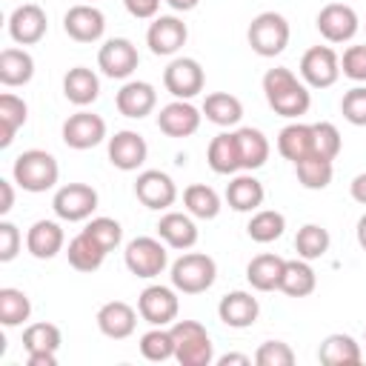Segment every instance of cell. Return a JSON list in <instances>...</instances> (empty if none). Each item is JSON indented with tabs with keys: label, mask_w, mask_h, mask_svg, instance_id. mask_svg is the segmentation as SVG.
<instances>
[{
	"label": "cell",
	"mask_w": 366,
	"mask_h": 366,
	"mask_svg": "<svg viewBox=\"0 0 366 366\" xmlns=\"http://www.w3.org/2000/svg\"><path fill=\"white\" fill-rule=\"evenodd\" d=\"M63 29H66V34H69L71 40H77V43H94V40H100L103 31H106V17H103V11H100L97 6H92V3H77V6H71V9L66 11Z\"/></svg>",
	"instance_id": "obj_18"
},
{
	"label": "cell",
	"mask_w": 366,
	"mask_h": 366,
	"mask_svg": "<svg viewBox=\"0 0 366 366\" xmlns=\"http://www.w3.org/2000/svg\"><path fill=\"white\" fill-rule=\"evenodd\" d=\"M340 71L349 77V80H357L363 83L366 80V43L360 46H349L340 57Z\"/></svg>",
	"instance_id": "obj_48"
},
{
	"label": "cell",
	"mask_w": 366,
	"mask_h": 366,
	"mask_svg": "<svg viewBox=\"0 0 366 366\" xmlns=\"http://www.w3.org/2000/svg\"><path fill=\"white\" fill-rule=\"evenodd\" d=\"M137 315L126 300H109L97 309V329L112 340H126L137 329Z\"/></svg>",
	"instance_id": "obj_20"
},
{
	"label": "cell",
	"mask_w": 366,
	"mask_h": 366,
	"mask_svg": "<svg viewBox=\"0 0 366 366\" xmlns=\"http://www.w3.org/2000/svg\"><path fill=\"white\" fill-rule=\"evenodd\" d=\"M340 112L352 126H366V86H355L343 94Z\"/></svg>",
	"instance_id": "obj_47"
},
{
	"label": "cell",
	"mask_w": 366,
	"mask_h": 366,
	"mask_svg": "<svg viewBox=\"0 0 366 366\" xmlns=\"http://www.w3.org/2000/svg\"><path fill=\"white\" fill-rule=\"evenodd\" d=\"M329 243H332L329 232H326L323 226H317V223L300 226V229H297V237H295L297 257H303V260H317V257H323V254L329 252Z\"/></svg>",
	"instance_id": "obj_41"
},
{
	"label": "cell",
	"mask_w": 366,
	"mask_h": 366,
	"mask_svg": "<svg viewBox=\"0 0 366 366\" xmlns=\"http://www.w3.org/2000/svg\"><path fill=\"white\" fill-rule=\"evenodd\" d=\"M206 160H209V169L214 174H234L240 172V152H237V137L234 132H220L212 137L209 149H206Z\"/></svg>",
	"instance_id": "obj_27"
},
{
	"label": "cell",
	"mask_w": 366,
	"mask_h": 366,
	"mask_svg": "<svg viewBox=\"0 0 366 366\" xmlns=\"http://www.w3.org/2000/svg\"><path fill=\"white\" fill-rule=\"evenodd\" d=\"M123 260L134 277H157L169 263V252H166V243H160V237L143 234L126 243Z\"/></svg>",
	"instance_id": "obj_6"
},
{
	"label": "cell",
	"mask_w": 366,
	"mask_h": 366,
	"mask_svg": "<svg viewBox=\"0 0 366 366\" xmlns=\"http://www.w3.org/2000/svg\"><path fill=\"white\" fill-rule=\"evenodd\" d=\"M106 254L109 252L94 237H89L83 229H80V234H74L69 240V249H66V257H69L71 269H77V272H97L103 266Z\"/></svg>",
	"instance_id": "obj_33"
},
{
	"label": "cell",
	"mask_w": 366,
	"mask_h": 366,
	"mask_svg": "<svg viewBox=\"0 0 366 366\" xmlns=\"http://www.w3.org/2000/svg\"><path fill=\"white\" fill-rule=\"evenodd\" d=\"M51 209L60 220H69V223L89 220L92 212L97 209V192L89 183H66L54 192Z\"/></svg>",
	"instance_id": "obj_10"
},
{
	"label": "cell",
	"mask_w": 366,
	"mask_h": 366,
	"mask_svg": "<svg viewBox=\"0 0 366 366\" xmlns=\"http://www.w3.org/2000/svg\"><path fill=\"white\" fill-rule=\"evenodd\" d=\"M11 174H14V183L23 192L40 194V192L54 189V183L60 177V166H57L54 154L43 152V149H29V152H23V154L14 157Z\"/></svg>",
	"instance_id": "obj_2"
},
{
	"label": "cell",
	"mask_w": 366,
	"mask_h": 366,
	"mask_svg": "<svg viewBox=\"0 0 366 366\" xmlns=\"http://www.w3.org/2000/svg\"><path fill=\"white\" fill-rule=\"evenodd\" d=\"M214 277H217V263L203 252H186L172 263V286L183 295H200L212 289Z\"/></svg>",
	"instance_id": "obj_4"
},
{
	"label": "cell",
	"mask_w": 366,
	"mask_h": 366,
	"mask_svg": "<svg viewBox=\"0 0 366 366\" xmlns=\"http://www.w3.org/2000/svg\"><path fill=\"white\" fill-rule=\"evenodd\" d=\"M317 360L326 366H357L363 360V352L352 335L335 332V335L323 337V343L317 349Z\"/></svg>",
	"instance_id": "obj_26"
},
{
	"label": "cell",
	"mask_w": 366,
	"mask_h": 366,
	"mask_svg": "<svg viewBox=\"0 0 366 366\" xmlns=\"http://www.w3.org/2000/svg\"><path fill=\"white\" fill-rule=\"evenodd\" d=\"M317 286V274L309 266V260L297 257V260H286L283 266V277H280V292L289 297H306L312 295Z\"/></svg>",
	"instance_id": "obj_36"
},
{
	"label": "cell",
	"mask_w": 366,
	"mask_h": 366,
	"mask_svg": "<svg viewBox=\"0 0 366 366\" xmlns=\"http://www.w3.org/2000/svg\"><path fill=\"white\" fill-rule=\"evenodd\" d=\"M254 363L257 366H292L295 363V352L283 340H266V343L257 346Z\"/></svg>",
	"instance_id": "obj_46"
},
{
	"label": "cell",
	"mask_w": 366,
	"mask_h": 366,
	"mask_svg": "<svg viewBox=\"0 0 366 366\" xmlns=\"http://www.w3.org/2000/svg\"><path fill=\"white\" fill-rule=\"evenodd\" d=\"M200 109H194L189 100H172L157 114V129L166 137H192L200 129Z\"/></svg>",
	"instance_id": "obj_19"
},
{
	"label": "cell",
	"mask_w": 366,
	"mask_h": 366,
	"mask_svg": "<svg viewBox=\"0 0 366 366\" xmlns=\"http://www.w3.org/2000/svg\"><path fill=\"white\" fill-rule=\"evenodd\" d=\"M34 77V57L26 49H3L0 51V83L14 89V86H26Z\"/></svg>",
	"instance_id": "obj_30"
},
{
	"label": "cell",
	"mask_w": 366,
	"mask_h": 366,
	"mask_svg": "<svg viewBox=\"0 0 366 366\" xmlns=\"http://www.w3.org/2000/svg\"><path fill=\"white\" fill-rule=\"evenodd\" d=\"M234 137H237V152H240V166H243V172H254V169L266 166L272 146H269V140H266V134H263L260 129L243 126V129L234 132Z\"/></svg>",
	"instance_id": "obj_32"
},
{
	"label": "cell",
	"mask_w": 366,
	"mask_h": 366,
	"mask_svg": "<svg viewBox=\"0 0 366 366\" xmlns=\"http://www.w3.org/2000/svg\"><path fill=\"white\" fill-rule=\"evenodd\" d=\"M277 152L292 160V163H300L303 157L315 154V132H312V123H289L280 129L277 134Z\"/></svg>",
	"instance_id": "obj_25"
},
{
	"label": "cell",
	"mask_w": 366,
	"mask_h": 366,
	"mask_svg": "<svg viewBox=\"0 0 366 366\" xmlns=\"http://www.w3.org/2000/svg\"><path fill=\"white\" fill-rule=\"evenodd\" d=\"M83 232H86L89 237H94L106 252L117 249L120 240H123V226H120L114 217H92V220L83 226Z\"/></svg>",
	"instance_id": "obj_44"
},
{
	"label": "cell",
	"mask_w": 366,
	"mask_h": 366,
	"mask_svg": "<svg viewBox=\"0 0 366 366\" xmlns=\"http://www.w3.org/2000/svg\"><path fill=\"white\" fill-rule=\"evenodd\" d=\"M63 94H66V100L74 103V106H89V103H94L97 94H100V80H97V74H94L92 69L74 66V69H69L66 77H63Z\"/></svg>",
	"instance_id": "obj_31"
},
{
	"label": "cell",
	"mask_w": 366,
	"mask_h": 366,
	"mask_svg": "<svg viewBox=\"0 0 366 366\" xmlns=\"http://www.w3.org/2000/svg\"><path fill=\"white\" fill-rule=\"evenodd\" d=\"M14 206V189H11V180H0V214L6 217Z\"/></svg>",
	"instance_id": "obj_51"
},
{
	"label": "cell",
	"mask_w": 366,
	"mask_h": 366,
	"mask_svg": "<svg viewBox=\"0 0 366 366\" xmlns=\"http://www.w3.org/2000/svg\"><path fill=\"white\" fill-rule=\"evenodd\" d=\"M137 63H140V54L129 37H112L97 51V66L112 80H126L137 69Z\"/></svg>",
	"instance_id": "obj_11"
},
{
	"label": "cell",
	"mask_w": 366,
	"mask_h": 366,
	"mask_svg": "<svg viewBox=\"0 0 366 366\" xmlns=\"http://www.w3.org/2000/svg\"><path fill=\"white\" fill-rule=\"evenodd\" d=\"M349 194H352V200H357L360 206H366V172L357 174V177L349 183Z\"/></svg>",
	"instance_id": "obj_52"
},
{
	"label": "cell",
	"mask_w": 366,
	"mask_h": 366,
	"mask_svg": "<svg viewBox=\"0 0 366 366\" xmlns=\"http://www.w3.org/2000/svg\"><path fill=\"white\" fill-rule=\"evenodd\" d=\"M360 29V20H357V11L346 3H329L320 9L317 14V31L329 40V43H346L357 34Z\"/></svg>",
	"instance_id": "obj_17"
},
{
	"label": "cell",
	"mask_w": 366,
	"mask_h": 366,
	"mask_svg": "<svg viewBox=\"0 0 366 366\" xmlns=\"http://www.w3.org/2000/svg\"><path fill=\"white\" fill-rule=\"evenodd\" d=\"M29 120V106L23 97L3 92L0 94V149H9L17 129Z\"/></svg>",
	"instance_id": "obj_34"
},
{
	"label": "cell",
	"mask_w": 366,
	"mask_h": 366,
	"mask_svg": "<svg viewBox=\"0 0 366 366\" xmlns=\"http://www.w3.org/2000/svg\"><path fill=\"white\" fill-rule=\"evenodd\" d=\"M203 114L214 126H237L243 117V103L229 92H212L203 100Z\"/></svg>",
	"instance_id": "obj_35"
},
{
	"label": "cell",
	"mask_w": 366,
	"mask_h": 366,
	"mask_svg": "<svg viewBox=\"0 0 366 366\" xmlns=\"http://www.w3.org/2000/svg\"><path fill=\"white\" fill-rule=\"evenodd\" d=\"M149 157V143L143 134L132 132V129H123V132H114L109 137V163L120 172H134L146 163Z\"/></svg>",
	"instance_id": "obj_15"
},
{
	"label": "cell",
	"mask_w": 366,
	"mask_h": 366,
	"mask_svg": "<svg viewBox=\"0 0 366 366\" xmlns=\"http://www.w3.org/2000/svg\"><path fill=\"white\" fill-rule=\"evenodd\" d=\"M312 132H315V154L335 160L343 149V137H340L337 126L329 120H320V123H312Z\"/></svg>",
	"instance_id": "obj_45"
},
{
	"label": "cell",
	"mask_w": 366,
	"mask_h": 366,
	"mask_svg": "<svg viewBox=\"0 0 366 366\" xmlns=\"http://www.w3.org/2000/svg\"><path fill=\"white\" fill-rule=\"evenodd\" d=\"M157 237L172 246V249H192L197 243V226L192 220V214H183V212H166L160 220H157Z\"/></svg>",
	"instance_id": "obj_24"
},
{
	"label": "cell",
	"mask_w": 366,
	"mask_h": 366,
	"mask_svg": "<svg viewBox=\"0 0 366 366\" xmlns=\"http://www.w3.org/2000/svg\"><path fill=\"white\" fill-rule=\"evenodd\" d=\"M283 266H286V260H283L280 254H272V252L257 254V257H252L249 266H246V280H249L252 289H257V292H274V289H280Z\"/></svg>",
	"instance_id": "obj_29"
},
{
	"label": "cell",
	"mask_w": 366,
	"mask_h": 366,
	"mask_svg": "<svg viewBox=\"0 0 366 366\" xmlns=\"http://www.w3.org/2000/svg\"><path fill=\"white\" fill-rule=\"evenodd\" d=\"M140 355L152 363H163L174 357V337L169 326H152L143 337H140Z\"/></svg>",
	"instance_id": "obj_42"
},
{
	"label": "cell",
	"mask_w": 366,
	"mask_h": 366,
	"mask_svg": "<svg viewBox=\"0 0 366 366\" xmlns=\"http://www.w3.org/2000/svg\"><path fill=\"white\" fill-rule=\"evenodd\" d=\"M183 206H186V212L192 217L212 220V217L220 214V194L206 183H192L183 192Z\"/></svg>",
	"instance_id": "obj_37"
},
{
	"label": "cell",
	"mask_w": 366,
	"mask_h": 366,
	"mask_svg": "<svg viewBox=\"0 0 366 366\" xmlns=\"http://www.w3.org/2000/svg\"><path fill=\"white\" fill-rule=\"evenodd\" d=\"M137 312L149 326H172L180 312L177 289L174 286H146L137 297Z\"/></svg>",
	"instance_id": "obj_7"
},
{
	"label": "cell",
	"mask_w": 366,
	"mask_h": 366,
	"mask_svg": "<svg viewBox=\"0 0 366 366\" xmlns=\"http://www.w3.org/2000/svg\"><path fill=\"white\" fill-rule=\"evenodd\" d=\"M355 234H357V246L366 252V214H360V220H357V229H355Z\"/></svg>",
	"instance_id": "obj_56"
},
{
	"label": "cell",
	"mask_w": 366,
	"mask_h": 366,
	"mask_svg": "<svg viewBox=\"0 0 366 366\" xmlns=\"http://www.w3.org/2000/svg\"><path fill=\"white\" fill-rule=\"evenodd\" d=\"M106 140V120L94 112H74L63 123V143L69 149L86 152Z\"/></svg>",
	"instance_id": "obj_12"
},
{
	"label": "cell",
	"mask_w": 366,
	"mask_h": 366,
	"mask_svg": "<svg viewBox=\"0 0 366 366\" xmlns=\"http://www.w3.org/2000/svg\"><path fill=\"white\" fill-rule=\"evenodd\" d=\"M29 366H57V352H29Z\"/></svg>",
	"instance_id": "obj_53"
},
{
	"label": "cell",
	"mask_w": 366,
	"mask_h": 366,
	"mask_svg": "<svg viewBox=\"0 0 366 366\" xmlns=\"http://www.w3.org/2000/svg\"><path fill=\"white\" fill-rule=\"evenodd\" d=\"M289 20L277 11H260L257 17H252L249 23V46L254 54L260 57H274L289 46Z\"/></svg>",
	"instance_id": "obj_5"
},
{
	"label": "cell",
	"mask_w": 366,
	"mask_h": 366,
	"mask_svg": "<svg viewBox=\"0 0 366 366\" xmlns=\"http://www.w3.org/2000/svg\"><path fill=\"white\" fill-rule=\"evenodd\" d=\"M63 243H66V234L54 220H34L31 229L26 232V249L37 260H51L54 254L63 252Z\"/></svg>",
	"instance_id": "obj_23"
},
{
	"label": "cell",
	"mask_w": 366,
	"mask_h": 366,
	"mask_svg": "<svg viewBox=\"0 0 366 366\" xmlns=\"http://www.w3.org/2000/svg\"><path fill=\"white\" fill-rule=\"evenodd\" d=\"M169 329L174 337V360L180 366H209L214 360V343L203 323L174 320Z\"/></svg>",
	"instance_id": "obj_3"
},
{
	"label": "cell",
	"mask_w": 366,
	"mask_h": 366,
	"mask_svg": "<svg viewBox=\"0 0 366 366\" xmlns=\"http://www.w3.org/2000/svg\"><path fill=\"white\" fill-rule=\"evenodd\" d=\"M186 37H189V29H186V23H183L180 17H174V14H160V17H154L152 26H149V31H146V43H149L152 54H157V57L177 54V51L183 49Z\"/></svg>",
	"instance_id": "obj_14"
},
{
	"label": "cell",
	"mask_w": 366,
	"mask_h": 366,
	"mask_svg": "<svg viewBox=\"0 0 366 366\" xmlns=\"http://www.w3.org/2000/svg\"><path fill=\"white\" fill-rule=\"evenodd\" d=\"M263 94L266 103L280 114V117H300L312 106V92L297 74L286 66H274L263 74Z\"/></svg>",
	"instance_id": "obj_1"
},
{
	"label": "cell",
	"mask_w": 366,
	"mask_h": 366,
	"mask_svg": "<svg viewBox=\"0 0 366 366\" xmlns=\"http://www.w3.org/2000/svg\"><path fill=\"white\" fill-rule=\"evenodd\" d=\"M232 363H237V366H249L252 357H249V355H237V352H229V355H220V357H217V366H232Z\"/></svg>",
	"instance_id": "obj_54"
},
{
	"label": "cell",
	"mask_w": 366,
	"mask_h": 366,
	"mask_svg": "<svg viewBox=\"0 0 366 366\" xmlns=\"http://www.w3.org/2000/svg\"><path fill=\"white\" fill-rule=\"evenodd\" d=\"M283 229H286V217L274 209H257L246 226V232L254 243H272L283 234Z\"/></svg>",
	"instance_id": "obj_40"
},
{
	"label": "cell",
	"mask_w": 366,
	"mask_h": 366,
	"mask_svg": "<svg viewBox=\"0 0 366 366\" xmlns=\"http://www.w3.org/2000/svg\"><path fill=\"white\" fill-rule=\"evenodd\" d=\"M49 17L37 3H23L9 17V34L17 46H34L46 37Z\"/></svg>",
	"instance_id": "obj_16"
},
{
	"label": "cell",
	"mask_w": 366,
	"mask_h": 366,
	"mask_svg": "<svg viewBox=\"0 0 366 366\" xmlns=\"http://www.w3.org/2000/svg\"><path fill=\"white\" fill-rule=\"evenodd\" d=\"M206 74L194 57H174L163 71V86L174 100H192L203 92Z\"/></svg>",
	"instance_id": "obj_9"
},
{
	"label": "cell",
	"mask_w": 366,
	"mask_h": 366,
	"mask_svg": "<svg viewBox=\"0 0 366 366\" xmlns=\"http://www.w3.org/2000/svg\"><path fill=\"white\" fill-rule=\"evenodd\" d=\"M257 315H260L257 297H252L249 292H240V289L223 295L217 303V317L232 329H249L257 320Z\"/></svg>",
	"instance_id": "obj_22"
},
{
	"label": "cell",
	"mask_w": 366,
	"mask_h": 366,
	"mask_svg": "<svg viewBox=\"0 0 366 366\" xmlns=\"http://www.w3.org/2000/svg\"><path fill=\"white\" fill-rule=\"evenodd\" d=\"M114 106H117V112H120L123 117L140 120V117H146V114L154 112V106H157V92H154V86L146 83V80H129V83H123V89L117 92Z\"/></svg>",
	"instance_id": "obj_21"
},
{
	"label": "cell",
	"mask_w": 366,
	"mask_h": 366,
	"mask_svg": "<svg viewBox=\"0 0 366 366\" xmlns=\"http://www.w3.org/2000/svg\"><path fill=\"white\" fill-rule=\"evenodd\" d=\"M89 3H94V0H89Z\"/></svg>",
	"instance_id": "obj_57"
},
{
	"label": "cell",
	"mask_w": 366,
	"mask_h": 366,
	"mask_svg": "<svg viewBox=\"0 0 366 366\" xmlns=\"http://www.w3.org/2000/svg\"><path fill=\"white\" fill-rule=\"evenodd\" d=\"M63 343V335L54 323H31L23 329V349L29 352H57Z\"/></svg>",
	"instance_id": "obj_43"
},
{
	"label": "cell",
	"mask_w": 366,
	"mask_h": 366,
	"mask_svg": "<svg viewBox=\"0 0 366 366\" xmlns=\"http://www.w3.org/2000/svg\"><path fill=\"white\" fill-rule=\"evenodd\" d=\"M134 194L137 200L146 206V209H154V212H163L169 209L174 200H177V186L174 180L160 172V169H146L137 174L134 180Z\"/></svg>",
	"instance_id": "obj_13"
},
{
	"label": "cell",
	"mask_w": 366,
	"mask_h": 366,
	"mask_svg": "<svg viewBox=\"0 0 366 366\" xmlns=\"http://www.w3.org/2000/svg\"><path fill=\"white\" fill-rule=\"evenodd\" d=\"M166 3H169L174 11H192V9H194L200 0H166Z\"/></svg>",
	"instance_id": "obj_55"
},
{
	"label": "cell",
	"mask_w": 366,
	"mask_h": 366,
	"mask_svg": "<svg viewBox=\"0 0 366 366\" xmlns=\"http://www.w3.org/2000/svg\"><path fill=\"white\" fill-rule=\"evenodd\" d=\"M123 6L137 20H154L157 9H160V0H123Z\"/></svg>",
	"instance_id": "obj_50"
},
{
	"label": "cell",
	"mask_w": 366,
	"mask_h": 366,
	"mask_svg": "<svg viewBox=\"0 0 366 366\" xmlns=\"http://www.w3.org/2000/svg\"><path fill=\"white\" fill-rule=\"evenodd\" d=\"M20 243H23V234L14 223L9 220H0V263H9L17 257L20 252Z\"/></svg>",
	"instance_id": "obj_49"
},
{
	"label": "cell",
	"mask_w": 366,
	"mask_h": 366,
	"mask_svg": "<svg viewBox=\"0 0 366 366\" xmlns=\"http://www.w3.org/2000/svg\"><path fill=\"white\" fill-rule=\"evenodd\" d=\"M295 172H297V180H300L303 189L317 192V189H326L332 183V177H335V160H326L320 154H309L300 163H295Z\"/></svg>",
	"instance_id": "obj_38"
},
{
	"label": "cell",
	"mask_w": 366,
	"mask_h": 366,
	"mask_svg": "<svg viewBox=\"0 0 366 366\" xmlns=\"http://www.w3.org/2000/svg\"><path fill=\"white\" fill-rule=\"evenodd\" d=\"M263 197H266L263 183L249 172L232 177V183L226 186V203L234 212H257L263 206Z\"/></svg>",
	"instance_id": "obj_28"
},
{
	"label": "cell",
	"mask_w": 366,
	"mask_h": 366,
	"mask_svg": "<svg viewBox=\"0 0 366 366\" xmlns=\"http://www.w3.org/2000/svg\"><path fill=\"white\" fill-rule=\"evenodd\" d=\"M31 315V300L26 292L14 289V286H3L0 289V323L6 329H14L20 323H26Z\"/></svg>",
	"instance_id": "obj_39"
},
{
	"label": "cell",
	"mask_w": 366,
	"mask_h": 366,
	"mask_svg": "<svg viewBox=\"0 0 366 366\" xmlns=\"http://www.w3.org/2000/svg\"><path fill=\"white\" fill-rule=\"evenodd\" d=\"M300 77L312 89H329L340 77V57L332 46H312L300 57Z\"/></svg>",
	"instance_id": "obj_8"
}]
</instances>
